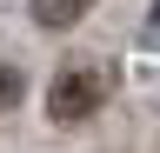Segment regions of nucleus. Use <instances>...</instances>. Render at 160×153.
Wrapping results in <instances>:
<instances>
[{"label":"nucleus","mask_w":160,"mask_h":153,"mask_svg":"<svg viewBox=\"0 0 160 153\" xmlns=\"http://www.w3.org/2000/svg\"><path fill=\"white\" fill-rule=\"evenodd\" d=\"M107 93H113V67L80 60V67H67V73H53V87H47V113H53V120H87V113L107 107Z\"/></svg>","instance_id":"obj_1"},{"label":"nucleus","mask_w":160,"mask_h":153,"mask_svg":"<svg viewBox=\"0 0 160 153\" xmlns=\"http://www.w3.org/2000/svg\"><path fill=\"white\" fill-rule=\"evenodd\" d=\"M13 100H20V73H13V67H0V113H7Z\"/></svg>","instance_id":"obj_3"},{"label":"nucleus","mask_w":160,"mask_h":153,"mask_svg":"<svg viewBox=\"0 0 160 153\" xmlns=\"http://www.w3.org/2000/svg\"><path fill=\"white\" fill-rule=\"evenodd\" d=\"M153 20H160V0H153Z\"/></svg>","instance_id":"obj_5"},{"label":"nucleus","mask_w":160,"mask_h":153,"mask_svg":"<svg viewBox=\"0 0 160 153\" xmlns=\"http://www.w3.org/2000/svg\"><path fill=\"white\" fill-rule=\"evenodd\" d=\"M33 20L40 27H67V20H80V7L73 0H33Z\"/></svg>","instance_id":"obj_2"},{"label":"nucleus","mask_w":160,"mask_h":153,"mask_svg":"<svg viewBox=\"0 0 160 153\" xmlns=\"http://www.w3.org/2000/svg\"><path fill=\"white\" fill-rule=\"evenodd\" d=\"M73 7H80V13H87V7H93V0H73Z\"/></svg>","instance_id":"obj_4"}]
</instances>
